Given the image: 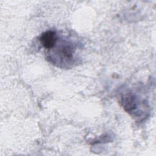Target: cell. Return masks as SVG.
Masks as SVG:
<instances>
[{"label":"cell","instance_id":"6da1fadb","mask_svg":"<svg viewBox=\"0 0 156 156\" xmlns=\"http://www.w3.org/2000/svg\"><path fill=\"white\" fill-rule=\"evenodd\" d=\"M57 35L54 30H47L40 37L39 40L41 45L47 49H52L57 43Z\"/></svg>","mask_w":156,"mask_h":156},{"label":"cell","instance_id":"7a4b0ae2","mask_svg":"<svg viewBox=\"0 0 156 156\" xmlns=\"http://www.w3.org/2000/svg\"><path fill=\"white\" fill-rule=\"evenodd\" d=\"M57 49L58 51H57V54H55L56 55H58L60 58L63 60V62H68L73 58L75 49L70 43L64 41Z\"/></svg>","mask_w":156,"mask_h":156}]
</instances>
